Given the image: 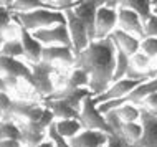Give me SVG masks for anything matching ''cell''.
Instances as JSON below:
<instances>
[{"mask_svg":"<svg viewBox=\"0 0 157 147\" xmlns=\"http://www.w3.org/2000/svg\"><path fill=\"white\" fill-rule=\"evenodd\" d=\"M154 3H157V0H152V5H154Z\"/></svg>","mask_w":157,"mask_h":147,"instance_id":"45","label":"cell"},{"mask_svg":"<svg viewBox=\"0 0 157 147\" xmlns=\"http://www.w3.org/2000/svg\"><path fill=\"white\" fill-rule=\"evenodd\" d=\"M76 0H55V5H56L60 10H65V8H71Z\"/></svg>","mask_w":157,"mask_h":147,"instance_id":"36","label":"cell"},{"mask_svg":"<svg viewBox=\"0 0 157 147\" xmlns=\"http://www.w3.org/2000/svg\"><path fill=\"white\" fill-rule=\"evenodd\" d=\"M0 55H5V56H12V58H18L25 55L22 40H5L0 47Z\"/></svg>","mask_w":157,"mask_h":147,"instance_id":"25","label":"cell"},{"mask_svg":"<svg viewBox=\"0 0 157 147\" xmlns=\"http://www.w3.org/2000/svg\"><path fill=\"white\" fill-rule=\"evenodd\" d=\"M13 18L30 32L58 23H66V15L60 8H36L30 12H15Z\"/></svg>","mask_w":157,"mask_h":147,"instance_id":"2","label":"cell"},{"mask_svg":"<svg viewBox=\"0 0 157 147\" xmlns=\"http://www.w3.org/2000/svg\"><path fill=\"white\" fill-rule=\"evenodd\" d=\"M45 106L52 109L55 119H79V111L65 99L45 98Z\"/></svg>","mask_w":157,"mask_h":147,"instance_id":"18","label":"cell"},{"mask_svg":"<svg viewBox=\"0 0 157 147\" xmlns=\"http://www.w3.org/2000/svg\"><path fill=\"white\" fill-rule=\"evenodd\" d=\"M0 139H18L22 141V131L18 124L12 121H0Z\"/></svg>","mask_w":157,"mask_h":147,"instance_id":"26","label":"cell"},{"mask_svg":"<svg viewBox=\"0 0 157 147\" xmlns=\"http://www.w3.org/2000/svg\"><path fill=\"white\" fill-rule=\"evenodd\" d=\"M79 121H81L84 129H96V131H103L106 134L113 132L111 126L106 121V116L98 107V103L94 101V94L88 96L83 101L81 111H79Z\"/></svg>","mask_w":157,"mask_h":147,"instance_id":"4","label":"cell"},{"mask_svg":"<svg viewBox=\"0 0 157 147\" xmlns=\"http://www.w3.org/2000/svg\"><path fill=\"white\" fill-rule=\"evenodd\" d=\"M109 139V134L96 129H83L79 134L71 137L70 145L71 147H104Z\"/></svg>","mask_w":157,"mask_h":147,"instance_id":"13","label":"cell"},{"mask_svg":"<svg viewBox=\"0 0 157 147\" xmlns=\"http://www.w3.org/2000/svg\"><path fill=\"white\" fill-rule=\"evenodd\" d=\"M23 142L18 139H0V147H22Z\"/></svg>","mask_w":157,"mask_h":147,"instance_id":"35","label":"cell"},{"mask_svg":"<svg viewBox=\"0 0 157 147\" xmlns=\"http://www.w3.org/2000/svg\"><path fill=\"white\" fill-rule=\"evenodd\" d=\"M76 68H83L90 74V89L98 96L104 93L113 83L116 68V47L111 36L94 40L83 51L75 55Z\"/></svg>","mask_w":157,"mask_h":147,"instance_id":"1","label":"cell"},{"mask_svg":"<svg viewBox=\"0 0 157 147\" xmlns=\"http://www.w3.org/2000/svg\"><path fill=\"white\" fill-rule=\"evenodd\" d=\"M0 73L8 74V76H15V78H23L30 85L33 81V73L30 66L18 61L17 58L5 56V55H0Z\"/></svg>","mask_w":157,"mask_h":147,"instance_id":"12","label":"cell"},{"mask_svg":"<svg viewBox=\"0 0 157 147\" xmlns=\"http://www.w3.org/2000/svg\"><path fill=\"white\" fill-rule=\"evenodd\" d=\"M10 114L18 116L20 119L27 121V123L40 124L45 127H50V124L55 121V116L50 107L40 106L35 103H27V101H13Z\"/></svg>","mask_w":157,"mask_h":147,"instance_id":"3","label":"cell"},{"mask_svg":"<svg viewBox=\"0 0 157 147\" xmlns=\"http://www.w3.org/2000/svg\"><path fill=\"white\" fill-rule=\"evenodd\" d=\"M114 111L122 123H134V121L141 119V106L134 103H122Z\"/></svg>","mask_w":157,"mask_h":147,"instance_id":"21","label":"cell"},{"mask_svg":"<svg viewBox=\"0 0 157 147\" xmlns=\"http://www.w3.org/2000/svg\"><path fill=\"white\" fill-rule=\"evenodd\" d=\"M55 127L66 139L75 137L76 134H79L84 129L79 119H58V121H55Z\"/></svg>","mask_w":157,"mask_h":147,"instance_id":"19","label":"cell"},{"mask_svg":"<svg viewBox=\"0 0 157 147\" xmlns=\"http://www.w3.org/2000/svg\"><path fill=\"white\" fill-rule=\"evenodd\" d=\"M0 5H2V0H0Z\"/></svg>","mask_w":157,"mask_h":147,"instance_id":"47","label":"cell"},{"mask_svg":"<svg viewBox=\"0 0 157 147\" xmlns=\"http://www.w3.org/2000/svg\"><path fill=\"white\" fill-rule=\"evenodd\" d=\"M2 117H3V111L0 109V119H2Z\"/></svg>","mask_w":157,"mask_h":147,"instance_id":"43","label":"cell"},{"mask_svg":"<svg viewBox=\"0 0 157 147\" xmlns=\"http://www.w3.org/2000/svg\"><path fill=\"white\" fill-rule=\"evenodd\" d=\"M10 8L5 7V5H0V47H2V41L3 40V32L8 28V25H10Z\"/></svg>","mask_w":157,"mask_h":147,"instance_id":"31","label":"cell"},{"mask_svg":"<svg viewBox=\"0 0 157 147\" xmlns=\"http://www.w3.org/2000/svg\"><path fill=\"white\" fill-rule=\"evenodd\" d=\"M3 79H5V83L8 85V88H15L17 86V79L18 78H15V76H8V74H3Z\"/></svg>","mask_w":157,"mask_h":147,"instance_id":"37","label":"cell"},{"mask_svg":"<svg viewBox=\"0 0 157 147\" xmlns=\"http://www.w3.org/2000/svg\"><path fill=\"white\" fill-rule=\"evenodd\" d=\"M141 124H142V136L132 147H157V116L151 114L141 107Z\"/></svg>","mask_w":157,"mask_h":147,"instance_id":"11","label":"cell"},{"mask_svg":"<svg viewBox=\"0 0 157 147\" xmlns=\"http://www.w3.org/2000/svg\"><path fill=\"white\" fill-rule=\"evenodd\" d=\"M144 32H146V36H157V15L155 13H152L144 22Z\"/></svg>","mask_w":157,"mask_h":147,"instance_id":"33","label":"cell"},{"mask_svg":"<svg viewBox=\"0 0 157 147\" xmlns=\"http://www.w3.org/2000/svg\"><path fill=\"white\" fill-rule=\"evenodd\" d=\"M117 28L124 30L131 35H136L139 38H146V32H144V20L139 17L131 8L117 7Z\"/></svg>","mask_w":157,"mask_h":147,"instance_id":"9","label":"cell"},{"mask_svg":"<svg viewBox=\"0 0 157 147\" xmlns=\"http://www.w3.org/2000/svg\"><path fill=\"white\" fill-rule=\"evenodd\" d=\"M93 91L90 88H63L61 91H56V93L48 94L45 98H58V99H65L66 103H70L73 107H76L78 111H81V106H83V101L91 96Z\"/></svg>","mask_w":157,"mask_h":147,"instance_id":"15","label":"cell"},{"mask_svg":"<svg viewBox=\"0 0 157 147\" xmlns=\"http://www.w3.org/2000/svg\"><path fill=\"white\" fill-rule=\"evenodd\" d=\"M66 88H90V74L83 68H76L66 79Z\"/></svg>","mask_w":157,"mask_h":147,"instance_id":"24","label":"cell"},{"mask_svg":"<svg viewBox=\"0 0 157 147\" xmlns=\"http://www.w3.org/2000/svg\"><path fill=\"white\" fill-rule=\"evenodd\" d=\"M106 0H76L71 7L78 20L84 25V28L90 33L91 41L96 40V13L98 8L104 5Z\"/></svg>","mask_w":157,"mask_h":147,"instance_id":"5","label":"cell"},{"mask_svg":"<svg viewBox=\"0 0 157 147\" xmlns=\"http://www.w3.org/2000/svg\"><path fill=\"white\" fill-rule=\"evenodd\" d=\"M155 68H157V58H155Z\"/></svg>","mask_w":157,"mask_h":147,"instance_id":"46","label":"cell"},{"mask_svg":"<svg viewBox=\"0 0 157 147\" xmlns=\"http://www.w3.org/2000/svg\"><path fill=\"white\" fill-rule=\"evenodd\" d=\"M32 33H33V36H35L38 41H41L43 45H66V47L73 48L70 28H68L66 23L52 25V27L40 28V30H35Z\"/></svg>","mask_w":157,"mask_h":147,"instance_id":"6","label":"cell"},{"mask_svg":"<svg viewBox=\"0 0 157 147\" xmlns=\"http://www.w3.org/2000/svg\"><path fill=\"white\" fill-rule=\"evenodd\" d=\"M116 47V45H114ZM131 66V56L127 55L124 50H121L119 47H116V68H114V76L113 83L117 79H122L126 76V71Z\"/></svg>","mask_w":157,"mask_h":147,"instance_id":"22","label":"cell"},{"mask_svg":"<svg viewBox=\"0 0 157 147\" xmlns=\"http://www.w3.org/2000/svg\"><path fill=\"white\" fill-rule=\"evenodd\" d=\"M12 8L15 12H30L36 10V8H58V7L55 3L45 2V0H15Z\"/></svg>","mask_w":157,"mask_h":147,"instance_id":"23","label":"cell"},{"mask_svg":"<svg viewBox=\"0 0 157 147\" xmlns=\"http://www.w3.org/2000/svg\"><path fill=\"white\" fill-rule=\"evenodd\" d=\"M48 137L53 141L55 147H71L70 141H68L66 137H63L61 134L56 131V127H55V121L50 124V127H48Z\"/></svg>","mask_w":157,"mask_h":147,"instance_id":"30","label":"cell"},{"mask_svg":"<svg viewBox=\"0 0 157 147\" xmlns=\"http://www.w3.org/2000/svg\"><path fill=\"white\" fill-rule=\"evenodd\" d=\"M141 83L144 81H139V79H129V78H122V79H117V81L111 83V86L104 91V93L94 96V101L98 104L99 103H104V101H109V99H124L131 91H134Z\"/></svg>","mask_w":157,"mask_h":147,"instance_id":"10","label":"cell"},{"mask_svg":"<svg viewBox=\"0 0 157 147\" xmlns=\"http://www.w3.org/2000/svg\"><path fill=\"white\" fill-rule=\"evenodd\" d=\"M20 40H22L25 56L33 63L41 61V53H43V43L38 41L30 30H27L25 27L20 25Z\"/></svg>","mask_w":157,"mask_h":147,"instance_id":"16","label":"cell"},{"mask_svg":"<svg viewBox=\"0 0 157 147\" xmlns=\"http://www.w3.org/2000/svg\"><path fill=\"white\" fill-rule=\"evenodd\" d=\"M119 7L134 10L146 22L152 15V7L154 5H152V0H119Z\"/></svg>","mask_w":157,"mask_h":147,"instance_id":"20","label":"cell"},{"mask_svg":"<svg viewBox=\"0 0 157 147\" xmlns=\"http://www.w3.org/2000/svg\"><path fill=\"white\" fill-rule=\"evenodd\" d=\"M55 71L53 65L50 61H38L33 63L32 66V73H33V81L32 86L35 88V91L38 94L48 96L55 91L53 88V81H52V73Z\"/></svg>","mask_w":157,"mask_h":147,"instance_id":"7","label":"cell"},{"mask_svg":"<svg viewBox=\"0 0 157 147\" xmlns=\"http://www.w3.org/2000/svg\"><path fill=\"white\" fill-rule=\"evenodd\" d=\"M141 50L151 58H157V36H146L141 40Z\"/></svg>","mask_w":157,"mask_h":147,"instance_id":"29","label":"cell"},{"mask_svg":"<svg viewBox=\"0 0 157 147\" xmlns=\"http://www.w3.org/2000/svg\"><path fill=\"white\" fill-rule=\"evenodd\" d=\"M36 147H55V144H53V141L48 137V139H45L43 142H40V144H38Z\"/></svg>","mask_w":157,"mask_h":147,"instance_id":"39","label":"cell"},{"mask_svg":"<svg viewBox=\"0 0 157 147\" xmlns=\"http://www.w3.org/2000/svg\"><path fill=\"white\" fill-rule=\"evenodd\" d=\"M106 5L117 8V7H119V0H106Z\"/></svg>","mask_w":157,"mask_h":147,"instance_id":"40","label":"cell"},{"mask_svg":"<svg viewBox=\"0 0 157 147\" xmlns=\"http://www.w3.org/2000/svg\"><path fill=\"white\" fill-rule=\"evenodd\" d=\"M12 104H13V101L10 99V96H8L7 93H0V109L3 111V116L10 114Z\"/></svg>","mask_w":157,"mask_h":147,"instance_id":"34","label":"cell"},{"mask_svg":"<svg viewBox=\"0 0 157 147\" xmlns=\"http://www.w3.org/2000/svg\"><path fill=\"white\" fill-rule=\"evenodd\" d=\"M45 2H50V3H55V0H45Z\"/></svg>","mask_w":157,"mask_h":147,"instance_id":"44","label":"cell"},{"mask_svg":"<svg viewBox=\"0 0 157 147\" xmlns=\"http://www.w3.org/2000/svg\"><path fill=\"white\" fill-rule=\"evenodd\" d=\"M109 36H111V40L114 41V45L119 47L121 50H124L129 56H132L134 53H137L139 50H141V38L136 36V35H131V33H127L124 30H121V28H116Z\"/></svg>","mask_w":157,"mask_h":147,"instance_id":"17","label":"cell"},{"mask_svg":"<svg viewBox=\"0 0 157 147\" xmlns=\"http://www.w3.org/2000/svg\"><path fill=\"white\" fill-rule=\"evenodd\" d=\"M104 147H132V144L122 136L121 131H113L109 134V139Z\"/></svg>","mask_w":157,"mask_h":147,"instance_id":"28","label":"cell"},{"mask_svg":"<svg viewBox=\"0 0 157 147\" xmlns=\"http://www.w3.org/2000/svg\"><path fill=\"white\" fill-rule=\"evenodd\" d=\"M139 106L144 107L146 111H149L151 114L157 116V91H155V93L147 94L146 98H144L141 103H139Z\"/></svg>","mask_w":157,"mask_h":147,"instance_id":"32","label":"cell"},{"mask_svg":"<svg viewBox=\"0 0 157 147\" xmlns=\"http://www.w3.org/2000/svg\"><path fill=\"white\" fill-rule=\"evenodd\" d=\"M7 91H8V85L5 83L3 76H0V93H7Z\"/></svg>","mask_w":157,"mask_h":147,"instance_id":"38","label":"cell"},{"mask_svg":"<svg viewBox=\"0 0 157 147\" xmlns=\"http://www.w3.org/2000/svg\"><path fill=\"white\" fill-rule=\"evenodd\" d=\"M43 61H61L66 65H75V50L66 45H43L41 53Z\"/></svg>","mask_w":157,"mask_h":147,"instance_id":"14","label":"cell"},{"mask_svg":"<svg viewBox=\"0 0 157 147\" xmlns=\"http://www.w3.org/2000/svg\"><path fill=\"white\" fill-rule=\"evenodd\" d=\"M154 58H151L147 53H144L142 50H139L137 53H134L132 56H131V63H132V66H136L137 70L141 71H151L154 68H151V63Z\"/></svg>","mask_w":157,"mask_h":147,"instance_id":"27","label":"cell"},{"mask_svg":"<svg viewBox=\"0 0 157 147\" xmlns=\"http://www.w3.org/2000/svg\"><path fill=\"white\" fill-rule=\"evenodd\" d=\"M117 28V8L101 5L96 13V40L108 38Z\"/></svg>","mask_w":157,"mask_h":147,"instance_id":"8","label":"cell"},{"mask_svg":"<svg viewBox=\"0 0 157 147\" xmlns=\"http://www.w3.org/2000/svg\"><path fill=\"white\" fill-rule=\"evenodd\" d=\"M152 13L157 15V3H154V7H152Z\"/></svg>","mask_w":157,"mask_h":147,"instance_id":"42","label":"cell"},{"mask_svg":"<svg viewBox=\"0 0 157 147\" xmlns=\"http://www.w3.org/2000/svg\"><path fill=\"white\" fill-rule=\"evenodd\" d=\"M13 2H15V0H2V5L12 8V7H13Z\"/></svg>","mask_w":157,"mask_h":147,"instance_id":"41","label":"cell"}]
</instances>
